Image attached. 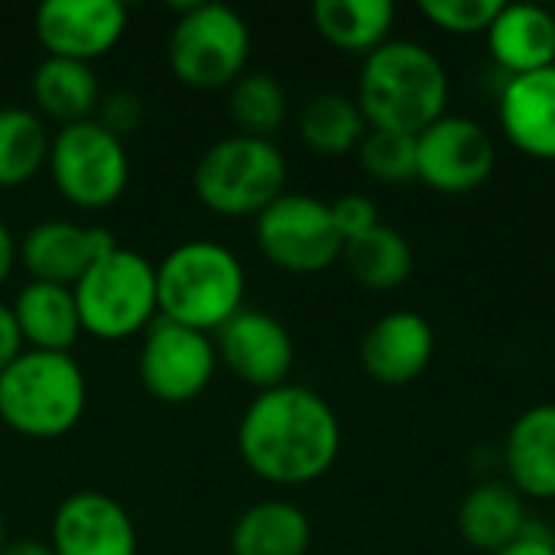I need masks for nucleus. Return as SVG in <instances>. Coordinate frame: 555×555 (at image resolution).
<instances>
[{
  "instance_id": "f257e3e1",
  "label": "nucleus",
  "mask_w": 555,
  "mask_h": 555,
  "mask_svg": "<svg viewBox=\"0 0 555 555\" xmlns=\"http://www.w3.org/2000/svg\"><path fill=\"white\" fill-rule=\"evenodd\" d=\"M237 452L250 475L276 488H302L332 472L341 423L332 403L302 384L257 393L237 423Z\"/></svg>"
},
{
  "instance_id": "f03ea898",
  "label": "nucleus",
  "mask_w": 555,
  "mask_h": 555,
  "mask_svg": "<svg viewBox=\"0 0 555 555\" xmlns=\"http://www.w3.org/2000/svg\"><path fill=\"white\" fill-rule=\"evenodd\" d=\"M449 91V72L436 52L413 39H387L364 55L354 101L371 130L420 137L446 114Z\"/></svg>"
},
{
  "instance_id": "7ed1b4c3",
  "label": "nucleus",
  "mask_w": 555,
  "mask_h": 555,
  "mask_svg": "<svg viewBox=\"0 0 555 555\" xmlns=\"http://www.w3.org/2000/svg\"><path fill=\"white\" fill-rule=\"evenodd\" d=\"M247 273L241 257L218 241H185L156 263L159 319L215 335L244 309Z\"/></svg>"
},
{
  "instance_id": "20e7f679",
  "label": "nucleus",
  "mask_w": 555,
  "mask_h": 555,
  "mask_svg": "<svg viewBox=\"0 0 555 555\" xmlns=\"http://www.w3.org/2000/svg\"><path fill=\"white\" fill-rule=\"evenodd\" d=\"M88 403L85 371L72 354L23 351L0 374V423L26 439H59L72 433Z\"/></svg>"
},
{
  "instance_id": "39448f33",
  "label": "nucleus",
  "mask_w": 555,
  "mask_h": 555,
  "mask_svg": "<svg viewBox=\"0 0 555 555\" xmlns=\"http://www.w3.org/2000/svg\"><path fill=\"white\" fill-rule=\"evenodd\" d=\"M289 166L273 140L231 133L215 140L195 163L198 202L221 218H257L286 192Z\"/></svg>"
},
{
  "instance_id": "423d86ee",
  "label": "nucleus",
  "mask_w": 555,
  "mask_h": 555,
  "mask_svg": "<svg viewBox=\"0 0 555 555\" xmlns=\"http://www.w3.org/2000/svg\"><path fill=\"white\" fill-rule=\"evenodd\" d=\"M81 332L101 341H124L146 332L159 319L156 267L127 247L104 254L75 286Z\"/></svg>"
},
{
  "instance_id": "0eeeda50",
  "label": "nucleus",
  "mask_w": 555,
  "mask_h": 555,
  "mask_svg": "<svg viewBox=\"0 0 555 555\" xmlns=\"http://www.w3.org/2000/svg\"><path fill=\"white\" fill-rule=\"evenodd\" d=\"M179 20L169 33L172 75L198 91L231 88L250 59V26L228 3L176 7Z\"/></svg>"
},
{
  "instance_id": "6e6552de",
  "label": "nucleus",
  "mask_w": 555,
  "mask_h": 555,
  "mask_svg": "<svg viewBox=\"0 0 555 555\" xmlns=\"http://www.w3.org/2000/svg\"><path fill=\"white\" fill-rule=\"evenodd\" d=\"M46 166L62 198L88 211L114 205L130 182V156L124 140L94 117L59 127L52 133Z\"/></svg>"
},
{
  "instance_id": "1a4fd4ad",
  "label": "nucleus",
  "mask_w": 555,
  "mask_h": 555,
  "mask_svg": "<svg viewBox=\"0 0 555 555\" xmlns=\"http://www.w3.org/2000/svg\"><path fill=\"white\" fill-rule=\"evenodd\" d=\"M260 254L286 273H322L341 260L345 241L332 221L328 202L302 192H283L254 218Z\"/></svg>"
},
{
  "instance_id": "9d476101",
  "label": "nucleus",
  "mask_w": 555,
  "mask_h": 555,
  "mask_svg": "<svg viewBox=\"0 0 555 555\" xmlns=\"http://www.w3.org/2000/svg\"><path fill=\"white\" fill-rule=\"evenodd\" d=\"M498 166L491 133L462 114H442L416 137V179L442 195L481 189Z\"/></svg>"
},
{
  "instance_id": "9b49d317",
  "label": "nucleus",
  "mask_w": 555,
  "mask_h": 555,
  "mask_svg": "<svg viewBox=\"0 0 555 555\" xmlns=\"http://www.w3.org/2000/svg\"><path fill=\"white\" fill-rule=\"evenodd\" d=\"M218 371L211 335L156 319L140 345V384L159 403H189L208 390Z\"/></svg>"
},
{
  "instance_id": "f8f14e48",
  "label": "nucleus",
  "mask_w": 555,
  "mask_h": 555,
  "mask_svg": "<svg viewBox=\"0 0 555 555\" xmlns=\"http://www.w3.org/2000/svg\"><path fill=\"white\" fill-rule=\"evenodd\" d=\"M211 341L218 364H224L241 384L254 387L257 393L289 384L296 345L289 328L276 315L244 306L211 335Z\"/></svg>"
},
{
  "instance_id": "ddd939ff",
  "label": "nucleus",
  "mask_w": 555,
  "mask_h": 555,
  "mask_svg": "<svg viewBox=\"0 0 555 555\" xmlns=\"http://www.w3.org/2000/svg\"><path fill=\"white\" fill-rule=\"evenodd\" d=\"M127 33V7L120 0H46L36 10V36L49 55L94 62L107 55Z\"/></svg>"
},
{
  "instance_id": "4468645a",
  "label": "nucleus",
  "mask_w": 555,
  "mask_h": 555,
  "mask_svg": "<svg viewBox=\"0 0 555 555\" xmlns=\"http://www.w3.org/2000/svg\"><path fill=\"white\" fill-rule=\"evenodd\" d=\"M55 555H137V527L120 501L104 491L68 494L49 530Z\"/></svg>"
},
{
  "instance_id": "2eb2a0df",
  "label": "nucleus",
  "mask_w": 555,
  "mask_h": 555,
  "mask_svg": "<svg viewBox=\"0 0 555 555\" xmlns=\"http://www.w3.org/2000/svg\"><path fill=\"white\" fill-rule=\"evenodd\" d=\"M117 247L107 228H88L65 218H49L29 228L20 244V263L33 280L75 286L104 254Z\"/></svg>"
},
{
  "instance_id": "dca6fc26",
  "label": "nucleus",
  "mask_w": 555,
  "mask_h": 555,
  "mask_svg": "<svg viewBox=\"0 0 555 555\" xmlns=\"http://www.w3.org/2000/svg\"><path fill=\"white\" fill-rule=\"evenodd\" d=\"M436 354L433 325L410 309L377 319L361 338V367L384 387H403L416 380Z\"/></svg>"
},
{
  "instance_id": "f3484780",
  "label": "nucleus",
  "mask_w": 555,
  "mask_h": 555,
  "mask_svg": "<svg viewBox=\"0 0 555 555\" xmlns=\"http://www.w3.org/2000/svg\"><path fill=\"white\" fill-rule=\"evenodd\" d=\"M498 120L520 153L555 163V65L507 78L498 101Z\"/></svg>"
},
{
  "instance_id": "a211bd4d",
  "label": "nucleus",
  "mask_w": 555,
  "mask_h": 555,
  "mask_svg": "<svg viewBox=\"0 0 555 555\" xmlns=\"http://www.w3.org/2000/svg\"><path fill=\"white\" fill-rule=\"evenodd\" d=\"M511 488L527 501H555V403L524 410L504 442Z\"/></svg>"
},
{
  "instance_id": "6ab92c4d",
  "label": "nucleus",
  "mask_w": 555,
  "mask_h": 555,
  "mask_svg": "<svg viewBox=\"0 0 555 555\" xmlns=\"http://www.w3.org/2000/svg\"><path fill=\"white\" fill-rule=\"evenodd\" d=\"M485 36L507 78L555 65V13L540 3H504Z\"/></svg>"
},
{
  "instance_id": "aec40b11",
  "label": "nucleus",
  "mask_w": 555,
  "mask_h": 555,
  "mask_svg": "<svg viewBox=\"0 0 555 555\" xmlns=\"http://www.w3.org/2000/svg\"><path fill=\"white\" fill-rule=\"evenodd\" d=\"M10 309L20 325L23 345L29 351L72 354V348L81 335V319H78V302H75L72 286L29 280L16 293Z\"/></svg>"
},
{
  "instance_id": "412c9836",
  "label": "nucleus",
  "mask_w": 555,
  "mask_h": 555,
  "mask_svg": "<svg viewBox=\"0 0 555 555\" xmlns=\"http://www.w3.org/2000/svg\"><path fill=\"white\" fill-rule=\"evenodd\" d=\"M462 540L478 553H501L507 543H514L527 527V504L511 488V481H481L475 485L455 514Z\"/></svg>"
},
{
  "instance_id": "4be33fe9",
  "label": "nucleus",
  "mask_w": 555,
  "mask_h": 555,
  "mask_svg": "<svg viewBox=\"0 0 555 555\" xmlns=\"http://www.w3.org/2000/svg\"><path fill=\"white\" fill-rule=\"evenodd\" d=\"M228 543L231 555H306L312 546V524L289 501H260L234 520Z\"/></svg>"
},
{
  "instance_id": "5701e85b",
  "label": "nucleus",
  "mask_w": 555,
  "mask_h": 555,
  "mask_svg": "<svg viewBox=\"0 0 555 555\" xmlns=\"http://www.w3.org/2000/svg\"><path fill=\"white\" fill-rule=\"evenodd\" d=\"M33 101L42 120L49 117L65 127L94 117L101 104V85L88 62L46 55L33 72Z\"/></svg>"
},
{
  "instance_id": "b1692460",
  "label": "nucleus",
  "mask_w": 555,
  "mask_h": 555,
  "mask_svg": "<svg viewBox=\"0 0 555 555\" xmlns=\"http://www.w3.org/2000/svg\"><path fill=\"white\" fill-rule=\"evenodd\" d=\"M397 7L390 0H315L312 23L319 36L354 55H371L390 39Z\"/></svg>"
},
{
  "instance_id": "393cba45",
  "label": "nucleus",
  "mask_w": 555,
  "mask_h": 555,
  "mask_svg": "<svg viewBox=\"0 0 555 555\" xmlns=\"http://www.w3.org/2000/svg\"><path fill=\"white\" fill-rule=\"evenodd\" d=\"M341 260H345L348 273L364 289H374V293H390V289L403 286L413 273L410 241L384 221L374 231L348 241L341 250Z\"/></svg>"
},
{
  "instance_id": "a878e982",
  "label": "nucleus",
  "mask_w": 555,
  "mask_h": 555,
  "mask_svg": "<svg viewBox=\"0 0 555 555\" xmlns=\"http://www.w3.org/2000/svg\"><path fill=\"white\" fill-rule=\"evenodd\" d=\"M367 130L358 101L341 91L312 94L299 111V137L319 156H345L358 150Z\"/></svg>"
},
{
  "instance_id": "bb28decb",
  "label": "nucleus",
  "mask_w": 555,
  "mask_h": 555,
  "mask_svg": "<svg viewBox=\"0 0 555 555\" xmlns=\"http://www.w3.org/2000/svg\"><path fill=\"white\" fill-rule=\"evenodd\" d=\"M52 133L29 107H0V189L29 182L49 163Z\"/></svg>"
},
{
  "instance_id": "cd10ccee",
  "label": "nucleus",
  "mask_w": 555,
  "mask_h": 555,
  "mask_svg": "<svg viewBox=\"0 0 555 555\" xmlns=\"http://www.w3.org/2000/svg\"><path fill=\"white\" fill-rule=\"evenodd\" d=\"M228 114L241 127L237 133L273 140L289 117L286 88L270 72H244L228 88Z\"/></svg>"
},
{
  "instance_id": "c85d7f7f",
  "label": "nucleus",
  "mask_w": 555,
  "mask_h": 555,
  "mask_svg": "<svg viewBox=\"0 0 555 555\" xmlns=\"http://www.w3.org/2000/svg\"><path fill=\"white\" fill-rule=\"evenodd\" d=\"M361 169L384 182V185H403L416 179V137L397 133V130H367L358 146Z\"/></svg>"
},
{
  "instance_id": "c756f323",
  "label": "nucleus",
  "mask_w": 555,
  "mask_h": 555,
  "mask_svg": "<svg viewBox=\"0 0 555 555\" xmlns=\"http://www.w3.org/2000/svg\"><path fill=\"white\" fill-rule=\"evenodd\" d=\"M501 7H504L501 0H423L420 13L442 33L478 36L491 29Z\"/></svg>"
},
{
  "instance_id": "7c9ffc66",
  "label": "nucleus",
  "mask_w": 555,
  "mask_h": 555,
  "mask_svg": "<svg viewBox=\"0 0 555 555\" xmlns=\"http://www.w3.org/2000/svg\"><path fill=\"white\" fill-rule=\"evenodd\" d=\"M328 208H332V221H335V228H338L345 244L361 237V234H367V231H374L380 224L374 198H367L361 192H348V195L328 202Z\"/></svg>"
},
{
  "instance_id": "2f4dec72",
  "label": "nucleus",
  "mask_w": 555,
  "mask_h": 555,
  "mask_svg": "<svg viewBox=\"0 0 555 555\" xmlns=\"http://www.w3.org/2000/svg\"><path fill=\"white\" fill-rule=\"evenodd\" d=\"M94 120L124 140L127 133H133L143 124V101L133 91H107V94H101Z\"/></svg>"
},
{
  "instance_id": "473e14b6",
  "label": "nucleus",
  "mask_w": 555,
  "mask_h": 555,
  "mask_svg": "<svg viewBox=\"0 0 555 555\" xmlns=\"http://www.w3.org/2000/svg\"><path fill=\"white\" fill-rule=\"evenodd\" d=\"M26 351L23 345V335H20V325L13 319V309L7 302H0V374Z\"/></svg>"
},
{
  "instance_id": "72a5a7b5",
  "label": "nucleus",
  "mask_w": 555,
  "mask_h": 555,
  "mask_svg": "<svg viewBox=\"0 0 555 555\" xmlns=\"http://www.w3.org/2000/svg\"><path fill=\"white\" fill-rule=\"evenodd\" d=\"M494 555H555V537L543 530L540 524H530L514 543H507L501 553Z\"/></svg>"
},
{
  "instance_id": "f704fd0d",
  "label": "nucleus",
  "mask_w": 555,
  "mask_h": 555,
  "mask_svg": "<svg viewBox=\"0 0 555 555\" xmlns=\"http://www.w3.org/2000/svg\"><path fill=\"white\" fill-rule=\"evenodd\" d=\"M16 260H20V244L13 241V231L7 228V221H0V286L13 273V263Z\"/></svg>"
},
{
  "instance_id": "c9c22d12",
  "label": "nucleus",
  "mask_w": 555,
  "mask_h": 555,
  "mask_svg": "<svg viewBox=\"0 0 555 555\" xmlns=\"http://www.w3.org/2000/svg\"><path fill=\"white\" fill-rule=\"evenodd\" d=\"M0 555H55L49 543L42 540H13V543H3Z\"/></svg>"
},
{
  "instance_id": "e433bc0d",
  "label": "nucleus",
  "mask_w": 555,
  "mask_h": 555,
  "mask_svg": "<svg viewBox=\"0 0 555 555\" xmlns=\"http://www.w3.org/2000/svg\"><path fill=\"white\" fill-rule=\"evenodd\" d=\"M3 543H7V527H3V514H0V550H3Z\"/></svg>"
}]
</instances>
